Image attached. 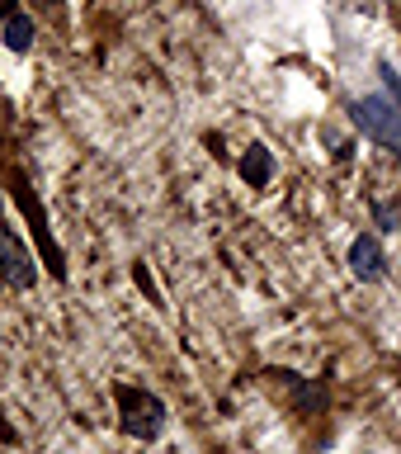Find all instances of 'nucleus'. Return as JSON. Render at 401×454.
Here are the masks:
<instances>
[{
    "instance_id": "obj_1",
    "label": "nucleus",
    "mask_w": 401,
    "mask_h": 454,
    "mask_svg": "<svg viewBox=\"0 0 401 454\" xmlns=\"http://www.w3.org/2000/svg\"><path fill=\"white\" fill-rule=\"evenodd\" d=\"M354 119L364 123V133H374L378 142H388L392 152H401V105H392V99H382V95H368L354 105Z\"/></svg>"
},
{
    "instance_id": "obj_2",
    "label": "nucleus",
    "mask_w": 401,
    "mask_h": 454,
    "mask_svg": "<svg viewBox=\"0 0 401 454\" xmlns=\"http://www.w3.org/2000/svg\"><path fill=\"white\" fill-rule=\"evenodd\" d=\"M0 275H5L10 289H34L38 284V270H34V255L24 251V241L0 227Z\"/></svg>"
},
{
    "instance_id": "obj_3",
    "label": "nucleus",
    "mask_w": 401,
    "mask_h": 454,
    "mask_svg": "<svg viewBox=\"0 0 401 454\" xmlns=\"http://www.w3.org/2000/svg\"><path fill=\"white\" fill-rule=\"evenodd\" d=\"M161 417H166V407L156 403L151 393H127L123 397V426H127V435H142V440L161 435Z\"/></svg>"
},
{
    "instance_id": "obj_4",
    "label": "nucleus",
    "mask_w": 401,
    "mask_h": 454,
    "mask_svg": "<svg viewBox=\"0 0 401 454\" xmlns=\"http://www.w3.org/2000/svg\"><path fill=\"white\" fill-rule=\"evenodd\" d=\"M350 270H354V279H364V284H374L382 279V270H388V255H382L378 247V237H354L350 241Z\"/></svg>"
},
{
    "instance_id": "obj_5",
    "label": "nucleus",
    "mask_w": 401,
    "mask_h": 454,
    "mask_svg": "<svg viewBox=\"0 0 401 454\" xmlns=\"http://www.w3.org/2000/svg\"><path fill=\"white\" fill-rule=\"evenodd\" d=\"M5 48L10 52L34 48V20H28V14H5Z\"/></svg>"
},
{
    "instance_id": "obj_6",
    "label": "nucleus",
    "mask_w": 401,
    "mask_h": 454,
    "mask_svg": "<svg viewBox=\"0 0 401 454\" xmlns=\"http://www.w3.org/2000/svg\"><path fill=\"white\" fill-rule=\"evenodd\" d=\"M241 176H246L251 184H269V176H274V161H269L265 147H251L246 156H241Z\"/></svg>"
},
{
    "instance_id": "obj_7",
    "label": "nucleus",
    "mask_w": 401,
    "mask_h": 454,
    "mask_svg": "<svg viewBox=\"0 0 401 454\" xmlns=\"http://www.w3.org/2000/svg\"><path fill=\"white\" fill-rule=\"evenodd\" d=\"M10 5H14V0H0V14H10Z\"/></svg>"
}]
</instances>
